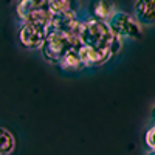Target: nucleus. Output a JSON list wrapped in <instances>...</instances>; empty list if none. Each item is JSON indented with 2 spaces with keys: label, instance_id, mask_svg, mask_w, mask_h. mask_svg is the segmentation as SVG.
Returning a JSON list of instances; mask_svg holds the SVG:
<instances>
[{
  "label": "nucleus",
  "instance_id": "nucleus-1",
  "mask_svg": "<svg viewBox=\"0 0 155 155\" xmlns=\"http://www.w3.org/2000/svg\"><path fill=\"white\" fill-rule=\"evenodd\" d=\"M113 33L110 31L107 22H102L93 17L81 19V28H79V44L84 47H93V48H109L112 42Z\"/></svg>",
  "mask_w": 155,
  "mask_h": 155
},
{
  "label": "nucleus",
  "instance_id": "nucleus-2",
  "mask_svg": "<svg viewBox=\"0 0 155 155\" xmlns=\"http://www.w3.org/2000/svg\"><path fill=\"white\" fill-rule=\"evenodd\" d=\"M81 47L79 41L74 37H71L67 33H62V31H53V30H48L47 37L41 47L42 51V56L51 62V64H58L61 61V58L67 53L70 50H78Z\"/></svg>",
  "mask_w": 155,
  "mask_h": 155
},
{
  "label": "nucleus",
  "instance_id": "nucleus-3",
  "mask_svg": "<svg viewBox=\"0 0 155 155\" xmlns=\"http://www.w3.org/2000/svg\"><path fill=\"white\" fill-rule=\"evenodd\" d=\"M17 17L23 22L42 23L48 27L51 19V11L48 8L47 0H19L16 6Z\"/></svg>",
  "mask_w": 155,
  "mask_h": 155
},
{
  "label": "nucleus",
  "instance_id": "nucleus-4",
  "mask_svg": "<svg viewBox=\"0 0 155 155\" xmlns=\"http://www.w3.org/2000/svg\"><path fill=\"white\" fill-rule=\"evenodd\" d=\"M107 25L110 31L115 36L121 37L123 41L124 39H140L143 34V30H141L140 23L135 20V17L123 11H116L112 19L107 22Z\"/></svg>",
  "mask_w": 155,
  "mask_h": 155
},
{
  "label": "nucleus",
  "instance_id": "nucleus-5",
  "mask_svg": "<svg viewBox=\"0 0 155 155\" xmlns=\"http://www.w3.org/2000/svg\"><path fill=\"white\" fill-rule=\"evenodd\" d=\"M48 33V27L42 23L23 22L19 28V42L28 50H41Z\"/></svg>",
  "mask_w": 155,
  "mask_h": 155
},
{
  "label": "nucleus",
  "instance_id": "nucleus-6",
  "mask_svg": "<svg viewBox=\"0 0 155 155\" xmlns=\"http://www.w3.org/2000/svg\"><path fill=\"white\" fill-rule=\"evenodd\" d=\"M78 54H79V59L82 62L84 68L99 67L112 58L109 48H93V47H84V45L78 48Z\"/></svg>",
  "mask_w": 155,
  "mask_h": 155
},
{
  "label": "nucleus",
  "instance_id": "nucleus-7",
  "mask_svg": "<svg viewBox=\"0 0 155 155\" xmlns=\"http://www.w3.org/2000/svg\"><path fill=\"white\" fill-rule=\"evenodd\" d=\"M134 17L140 27H153L155 25V0H135Z\"/></svg>",
  "mask_w": 155,
  "mask_h": 155
},
{
  "label": "nucleus",
  "instance_id": "nucleus-8",
  "mask_svg": "<svg viewBox=\"0 0 155 155\" xmlns=\"http://www.w3.org/2000/svg\"><path fill=\"white\" fill-rule=\"evenodd\" d=\"M116 11L118 9H116L113 0H92L88 6L90 17L102 20V22H109Z\"/></svg>",
  "mask_w": 155,
  "mask_h": 155
},
{
  "label": "nucleus",
  "instance_id": "nucleus-9",
  "mask_svg": "<svg viewBox=\"0 0 155 155\" xmlns=\"http://www.w3.org/2000/svg\"><path fill=\"white\" fill-rule=\"evenodd\" d=\"M58 67L64 71H79L82 67V62L78 54V50H70L65 54L61 58V61L58 62Z\"/></svg>",
  "mask_w": 155,
  "mask_h": 155
},
{
  "label": "nucleus",
  "instance_id": "nucleus-10",
  "mask_svg": "<svg viewBox=\"0 0 155 155\" xmlns=\"http://www.w3.org/2000/svg\"><path fill=\"white\" fill-rule=\"evenodd\" d=\"M16 147V140L9 130L0 127V155H9Z\"/></svg>",
  "mask_w": 155,
  "mask_h": 155
},
{
  "label": "nucleus",
  "instance_id": "nucleus-11",
  "mask_svg": "<svg viewBox=\"0 0 155 155\" xmlns=\"http://www.w3.org/2000/svg\"><path fill=\"white\" fill-rule=\"evenodd\" d=\"M47 2H48V8H50V11H51V14L73 9L71 0H47Z\"/></svg>",
  "mask_w": 155,
  "mask_h": 155
},
{
  "label": "nucleus",
  "instance_id": "nucleus-12",
  "mask_svg": "<svg viewBox=\"0 0 155 155\" xmlns=\"http://www.w3.org/2000/svg\"><path fill=\"white\" fill-rule=\"evenodd\" d=\"M144 143L149 150H155V124H152L144 134Z\"/></svg>",
  "mask_w": 155,
  "mask_h": 155
},
{
  "label": "nucleus",
  "instance_id": "nucleus-13",
  "mask_svg": "<svg viewBox=\"0 0 155 155\" xmlns=\"http://www.w3.org/2000/svg\"><path fill=\"white\" fill-rule=\"evenodd\" d=\"M121 47H123V39L113 34L112 42H110V45H109V51H110V54H112V56H115V54L121 50Z\"/></svg>",
  "mask_w": 155,
  "mask_h": 155
},
{
  "label": "nucleus",
  "instance_id": "nucleus-14",
  "mask_svg": "<svg viewBox=\"0 0 155 155\" xmlns=\"http://www.w3.org/2000/svg\"><path fill=\"white\" fill-rule=\"evenodd\" d=\"M150 121H152V124H155V104L150 109Z\"/></svg>",
  "mask_w": 155,
  "mask_h": 155
},
{
  "label": "nucleus",
  "instance_id": "nucleus-15",
  "mask_svg": "<svg viewBox=\"0 0 155 155\" xmlns=\"http://www.w3.org/2000/svg\"><path fill=\"white\" fill-rule=\"evenodd\" d=\"M147 155H155V150H149V153Z\"/></svg>",
  "mask_w": 155,
  "mask_h": 155
}]
</instances>
